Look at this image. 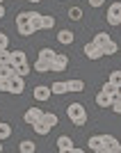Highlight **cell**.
I'll list each match as a JSON object with an SVG mask.
<instances>
[{
	"instance_id": "obj_1",
	"label": "cell",
	"mask_w": 121,
	"mask_h": 153,
	"mask_svg": "<svg viewBox=\"0 0 121 153\" xmlns=\"http://www.w3.org/2000/svg\"><path fill=\"white\" fill-rule=\"evenodd\" d=\"M66 117L71 119V123L76 128H82L87 123V110H85L82 103H71L66 105Z\"/></svg>"
},
{
	"instance_id": "obj_2",
	"label": "cell",
	"mask_w": 121,
	"mask_h": 153,
	"mask_svg": "<svg viewBox=\"0 0 121 153\" xmlns=\"http://www.w3.org/2000/svg\"><path fill=\"white\" fill-rule=\"evenodd\" d=\"M108 23L112 27L121 25V2H112L108 7Z\"/></svg>"
},
{
	"instance_id": "obj_3",
	"label": "cell",
	"mask_w": 121,
	"mask_h": 153,
	"mask_svg": "<svg viewBox=\"0 0 121 153\" xmlns=\"http://www.w3.org/2000/svg\"><path fill=\"white\" fill-rule=\"evenodd\" d=\"M66 66H69V57H66L64 53H57V55L50 59V71L53 73H62V71H66Z\"/></svg>"
},
{
	"instance_id": "obj_4",
	"label": "cell",
	"mask_w": 121,
	"mask_h": 153,
	"mask_svg": "<svg viewBox=\"0 0 121 153\" xmlns=\"http://www.w3.org/2000/svg\"><path fill=\"white\" fill-rule=\"evenodd\" d=\"M87 146H89L91 151H96V153H108V144L103 142L101 135H91L89 140H87Z\"/></svg>"
},
{
	"instance_id": "obj_5",
	"label": "cell",
	"mask_w": 121,
	"mask_h": 153,
	"mask_svg": "<svg viewBox=\"0 0 121 153\" xmlns=\"http://www.w3.org/2000/svg\"><path fill=\"white\" fill-rule=\"evenodd\" d=\"M32 96H34V101H37V103H44V101H48V98L53 96V91H50L48 85H37L34 91H32Z\"/></svg>"
},
{
	"instance_id": "obj_6",
	"label": "cell",
	"mask_w": 121,
	"mask_h": 153,
	"mask_svg": "<svg viewBox=\"0 0 121 153\" xmlns=\"http://www.w3.org/2000/svg\"><path fill=\"white\" fill-rule=\"evenodd\" d=\"M85 57L87 59H101L103 57V48L98 44H94V41L85 44Z\"/></svg>"
},
{
	"instance_id": "obj_7",
	"label": "cell",
	"mask_w": 121,
	"mask_h": 153,
	"mask_svg": "<svg viewBox=\"0 0 121 153\" xmlns=\"http://www.w3.org/2000/svg\"><path fill=\"white\" fill-rule=\"evenodd\" d=\"M23 119H25V123H37V121H41V119H44V110L41 108H30L25 112V114H23Z\"/></svg>"
},
{
	"instance_id": "obj_8",
	"label": "cell",
	"mask_w": 121,
	"mask_h": 153,
	"mask_svg": "<svg viewBox=\"0 0 121 153\" xmlns=\"http://www.w3.org/2000/svg\"><path fill=\"white\" fill-rule=\"evenodd\" d=\"M71 149H73V140H71L69 135L57 137V151H59V153H69Z\"/></svg>"
},
{
	"instance_id": "obj_9",
	"label": "cell",
	"mask_w": 121,
	"mask_h": 153,
	"mask_svg": "<svg viewBox=\"0 0 121 153\" xmlns=\"http://www.w3.org/2000/svg\"><path fill=\"white\" fill-rule=\"evenodd\" d=\"M96 103H98V108H112V94H108L105 89H101L96 94Z\"/></svg>"
},
{
	"instance_id": "obj_10",
	"label": "cell",
	"mask_w": 121,
	"mask_h": 153,
	"mask_svg": "<svg viewBox=\"0 0 121 153\" xmlns=\"http://www.w3.org/2000/svg\"><path fill=\"white\" fill-rule=\"evenodd\" d=\"M23 89H25V82H23V76H14L12 78V94H23Z\"/></svg>"
},
{
	"instance_id": "obj_11",
	"label": "cell",
	"mask_w": 121,
	"mask_h": 153,
	"mask_svg": "<svg viewBox=\"0 0 121 153\" xmlns=\"http://www.w3.org/2000/svg\"><path fill=\"white\" fill-rule=\"evenodd\" d=\"M73 39H76V37H73V32H71V30H59V32H57V41H59L62 46L73 44Z\"/></svg>"
},
{
	"instance_id": "obj_12",
	"label": "cell",
	"mask_w": 121,
	"mask_h": 153,
	"mask_svg": "<svg viewBox=\"0 0 121 153\" xmlns=\"http://www.w3.org/2000/svg\"><path fill=\"white\" fill-rule=\"evenodd\" d=\"M32 69L37 71V73H50V62H48V59L37 57V62H34V66H32Z\"/></svg>"
},
{
	"instance_id": "obj_13",
	"label": "cell",
	"mask_w": 121,
	"mask_h": 153,
	"mask_svg": "<svg viewBox=\"0 0 121 153\" xmlns=\"http://www.w3.org/2000/svg\"><path fill=\"white\" fill-rule=\"evenodd\" d=\"M41 19H44V14H39V12H30V23H32V27H34V32L44 30V25H41Z\"/></svg>"
},
{
	"instance_id": "obj_14",
	"label": "cell",
	"mask_w": 121,
	"mask_h": 153,
	"mask_svg": "<svg viewBox=\"0 0 121 153\" xmlns=\"http://www.w3.org/2000/svg\"><path fill=\"white\" fill-rule=\"evenodd\" d=\"M32 128H34V133L37 135H48L53 130V126H48V123L41 119V121H37V123H32Z\"/></svg>"
},
{
	"instance_id": "obj_15",
	"label": "cell",
	"mask_w": 121,
	"mask_h": 153,
	"mask_svg": "<svg viewBox=\"0 0 121 153\" xmlns=\"http://www.w3.org/2000/svg\"><path fill=\"white\" fill-rule=\"evenodd\" d=\"M14 76H16L14 64H0V78H14Z\"/></svg>"
},
{
	"instance_id": "obj_16",
	"label": "cell",
	"mask_w": 121,
	"mask_h": 153,
	"mask_svg": "<svg viewBox=\"0 0 121 153\" xmlns=\"http://www.w3.org/2000/svg\"><path fill=\"white\" fill-rule=\"evenodd\" d=\"M19 151L21 153H34V151H37V144H34L32 140H23L19 144Z\"/></svg>"
},
{
	"instance_id": "obj_17",
	"label": "cell",
	"mask_w": 121,
	"mask_h": 153,
	"mask_svg": "<svg viewBox=\"0 0 121 153\" xmlns=\"http://www.w3.org/2000/svg\"><path fill=\"white\" fill-rule=\"evenodd\" d=\"M101 48H103V55H117V51H119V44H117V41H112V39H110L108 44H103Z\"/></svg>"
},
{
	"instance_id": "obj_18",
	"label": "cell",
	"mask_w": 121,
	"mask_h": 153,
	"mask_svg": "<svg viewBox=\"0 0 121 153\" xmlns=\"http://www.w3.org/2000/svg\"><path fill=\"white\" fill-rule=\"evenodd\" d=\"M19 34L21 37H30V34H34V27H32V23L27 21V23H19Z\"/></svg>"
},
{
	"instance_id": "obj_19",
	"label": "cell",
	"mask_w": 121,
	"mask_h": 153,
	"mask_svg": "<svg viewBox=\"0 0 121 153\" xmlns=\"http://www.w3.org/2000/svg\"><path fill=\"white\" fill-rule=\"evenodd\" d=\"M50 91H53V94H57V96L66 94V91H69V82H53L50 85Z\"/></svg>"
},
{
	"instance_id": "obj_20",
	"label": "cell",
	"mask_w": 121,
	"mask_h": 153,
	"mask_svg": "<svg viewBox=\"0 0 121 153\" xmlns=\"http://www.w3.org/2000/svg\"><path fill=\"white\" fill-rule=\"evenodd\" d=\"M23 62H27L25 51H12V64L14 66H19V64H23Z\"/></svg>"
},
{
	"instance_id": "obj_21",
	"label": "cell",
	"mask_w": 121,
	"mask_h": 153,
	"mask_svg": "<svg viewBox=\"0 0 121 153\" xmlns=\"http://www.w3.org/2000/svg\"><path fill=\"white\" fill-rule=\"evenodd\" d=\"M7 137H12V123L0 121V140H7Z\"/></svg>"
},
{
	"instance_id": "obj_22",
	"label": "cell",
	"mask_w": 121,
	"mask_h": 153,
	"mask_svg": "<svg viewBox=\"0 0 121 153\" xmlns=\"http://www.w3.org/2000/svg\"><path fill=\"white\" fill-rule=\"evenodd\" d=\"M69 91H85V82H82V80H78V78L69 80Z\"/></svg>"
},
{
	"instance_id": "obj_23",
	"label": "cell",
	"mask_w": 121,
	"mask_h": 153,
	"mask_svg": "<svg viewBox=\"0 0 121 153\" xmlns=\"http://www.w3.org/2000/svg\"><path fill=\"white\" fill-rule=\"evenodd\" d=\"M110 39H112V37H110L108 32H96V34H94V44H98V46H103V44H108Z\"/></svg>"
},
{
	"instance_id": "obj_24",
	"label": "cell",
	"mask_w": 121,
	"mask_h": 153,
	"mask_svg": "<svg viewBox=\"0 0 121 153\" xmlns=\"http://www.w3.org/2000/svg\"><path fill=\"white\" fill-rule=\"evenodd\" d=\"M55 55H57V53L53 51V48H41V51H39V57H41V59H48V62H50Z\"/></svg>"
},
{
	"instance_id": "obj_25",
	"label": "cell",
	"mask_w": 121,
	"mask_h": 153,
	"mask_svg": "<svg viewBox=\"0 0 121 153\" xmlns=\"http://www.w3.org/2000/svg\"><path fill=\"white\" fill-rule=\"evenodd\" d=\"M44 121L48 123V126H57V114H55V112H44Z\"/></svg>"
},
{
	"instance_id": "obj_26",
	"label": "cell",
	"mask_w": 121,
	"mask_h": 153,
	"mask_svg": "<svg viewBox=\"0 0 121 153\" xmlns=\"http://www.w3.org/2000/svg\"><path fill=\"white\" fill-rule=\"evenodd\" d=\"M69 19L71 21H80L82 19V9H80V7H71L69 9Z\"/></svg>"
},
{
	"instance_id": "obj_27",
	"label": "cell",
	"mask_w": 121,
	"mask_h": 153,
	"mask_svg": "<svg viewBox=\"0 0 121 153\" xmlns=\"http://www.w3.org/2000/svg\"><path fill=\"white\" fill-rule=\"evenodd\" d=\"M16 76H30V64L27 62H23V64H19V66H16Z\"/></svg>"
},
{
	"instance_id": "obj_28",
	"label": "cell",
	"mask_w": 121,
	"mask_h": 153,
	"mask_svg": "<svg viewBox=\"0 0 121 153\" xmlns=\"http://www.w3.org/2000/svg\"><path fill=\"white\" fill-rule=\"evenodd\" d=\"M0 64H12V53L7 48H0Z\"/></svg>"
},
{
	"instance_id": "obj_29",
	"label": "cell",
	"mask_w": 121,
	"mask_h": 153,
	"mask_svg": "<svg viewBox=\"0 0 121 153\" xmlns=\"http://www.w3.org/2000/svg\"><path fill=\"white\" fill-rule=\"evenodd\" d=\"M110 82L117 85V87L121 89V71H112V73H110Z\"/></svg>"
},
{
	"instance_id": "obj_30",
	"label": "cell",
	"mask_w": 121,
	"mask_h": 153,
	"mask_svg": "<svg viewBox=\"0 0 121 153\" xmlns=\"http://www.w3.org/2000/svg\"><path fill=\"white\" fill-rule=\"evenodd\" d=\"M0 91H12V78H0Z\"/></svg>"
},
{
	"instance_id": "obj_31",
	"label": "cell",
	"mask_w": 121,
	"mask_h": 153,
	"mask_svg": "<svg viewBox=\"0 0 121 153\" xmlns=\"http://www.w3.org/2000/svg\"><path fill=\"white\" fill-rule=\"evenodd\" d=\"M41 25H44V30H50V27H55V19H53V16H44V19H41Z\"/></svg>"
},
{
	"instance_id": "obj_32",
	"label": "cell",
	"mask_w": 121,
	"mask_h": 153,
	"mask_svg": "<svg viewBox=\"0 0 121 153\" xmlns=\"http://www.w3.org/2000/svg\"><path fill=\"white\" fill-rule=\"evenodd\" d=\"M0 48H9V37L5 32H0Z\"/></svg>"
},
{
	"instance_id": "obj_33",
	"label": "cell",
	"mask_w": 121,
	"mask_h": 153,
	"mask_svg": "<svg viewBox=\"0 0 121 153\" xmlns=\"http://www.w3.org/2000/svg\"><path fill=\"white\" fill-rule=\"evenodd\" d=\"M103 89L108 91V94H114V91H117V89H119V87H117V85H112V82H110V80H108V82L103 85Z\"/></svg>"
},
{
	"instance_id": "obj_34",
	"label": "cell",
	"mask_w": 121,
	"mask_h": 153,
	"mask_svg": "<svg viewBox=\"0 0 121 153\" xmlns=\"http://www.w3.org/2000/svg\"><path fill=\"white\" fill-rule=\"evenodd\" d=\"M101 137H103V142H105V144H108V149L112 146V144H114V142H119V140H117V137H112V135H101Z\"/></svg>"
},
{
	"instance_id": "obj_35",
	"label": "cell",
	"mask_w": 121,
	"mask_h": 153,
	"mask_svg": "<svg viewBox=\"0 0 121 153\" xmlns=\"http://www.w3.org/2000/svg\"><path fill=\"white\" fill-rule=\"evenodd\" d=\"M108 153H121V142H114V144L108 149Z\"/></svg>"
},
{
	"instance_id": "obj_36",
	"label": "cell",
	"mask_w": 121,
	"mask_h": 153,
	"mask_svg": "<svg viewBox=\"0 0 121 153\" xmlns=\"http://www.w3.org/2000/svg\"><path fill=\"white\" fill-rule=\"evenodd\" d=\"M103 2H105V0H89V5L94 7V9L96 7H103Z\"/></svg>"
},
{
	"instance_id": "obj_37",
	"label": "cell",
	"mask_w": 121,
	"mask_h": 153,
	"mask_svg": "<svg viewBox=\"0 0 121 153\" xmlns=\"http://www.w3.org/2000/svg\"><path fill=\"white\" fill-rule=\"evenodd\" d=\"M112 110H114L117 114H121V101H117V103H112Z\"/></svg>"
},
{
	"instance_id": "obj_38",
	"label": "cell",
	"mask_w": 121,
	"mask_h": 153,
	"mask_svg": "<svg viewBox=\"0 0 121 153\" xmlns=\"http://www.w3.org/2000/svg\"><path fill=\"white\" fill-rule=\"evenodd\" d=\"M117 101H121V89H117L114 94H112V103H117Z\"/></svg>"
},
{
	"instance_id": "obj_39",
	"label": "cell",
	"mask_w": 121,
	"mask_h": 153,
	"mask_svg": "<svg viewBox=\"0 0 121 153\" xmlns=\"http://www.w3.org/2000/svg\"><path fill=\"white\" fill-rule=\"evenodd\" d=\"M0 19H5V7H2V2H0Z\"/></svg>"
},
{
	"instance_id": "obj_40",
	"label": "cell",
	"mask_w": 121,
	"mask_h": 153,
	"mask_svg": "<svg viewBox=\"0 0 121 153\" xmlns=\"http://www.w3.org/2000/svg\"><path fill=\"white\" fill-rule=\"evenodd\" d=\"M30 2H41V0H30Z\"/></svg>"
},
{
	"instance_id": "obj_41",
	"label": "cell",
	"mask_w": 121,
	"mask_h": 153,
	"mask_svg": "<svg viewBox=\"0 0 121 153\" xmlns=\"http://www.w3.org/2000/svg\"><path fill=\"white\" fill-rule=\"evenodd\" d=\"M0 142H2V140H0ZM0 153H2V144H0Z\"/></svg>"
},
{
	"instance_id": "obj_42",
	"label": "cell",
	"mask_w": 121,
	"mask_h": 153,
	"mask_svg": "<svg viewBox=\"0 0 121 153\" xmlns=\"http://www.w3.org/2000/svg\"><path fill=\"white\" fill-rule=\"evenodd\" d=\"M0 2H5V0H0Z\"/></svg>"
}]
</instances>
